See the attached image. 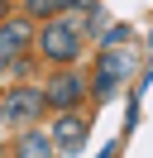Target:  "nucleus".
Returning a JSON list of instances; mask_svg holds the SVG:
<instances>
[{
  "label": "nucleus",
  "instance_id": "2",
  "mask_svg": "<svg viewBox=\"0 0 153 158\" xmlns=\"http://www.w3.org/2000/svg\"><path fill=\"white\" fill-rule=\"evenodd\" d=\"M43 110H48L43 106V86H14L10 96H0V125L24 129V125H34Z\"/></svg>",
  "mask_w": 153,
  "mask_h": 158
},
{
  "label": "nucleus",
  "instance_id": "5",
  "mask_svg": "<svg viewBox=\"0 0 153 158\" xmlns=\"http://www.w3.org/2000/svg\"><path fill=\"white\" fill-rule=\"evenodd\" d=\"M29 39H34L29 15H24V19H5V24H0V67H10V58H19V53H24Z\"/></svg>",
  "mask_w": 153,
  "mask_h": 158
},
{
  "label": "nucleus",
  "instance_id": "4",
  "mask_svg": "<svg viewBox=\"0 0 153 158\" xmlns=\"http://www.w3.org/2000/svg\"><path fill=\"white\" fill-rule=\"evenodd\" d=\"M48 134H53V148H57V153H81L91 125H86V115H76V110H57V120H53Z\"/></svg>",
  "mask_w": 153,
  "mask_h": 158
},
{
  "label": "nucleus",
  "instance_id": "7",
  "mask_svg": "<svg viewBox=\"0 0 153 158\" xmlns=\"http://www.w3.org/2000/svg\"><path fill=\"white\" fill-rule=\"evenodd\" d=\"M14 153H19V158H53L57 148H53V134H43V129H24V139L14 144Z\"/></svg>",
  "mask_w": 153,
  "mask_h": 158
},
{
  "label": "nucleus",
  "instance_id": "3",
  "mask_svg": "<svg viewBox=\"0 0 153 158\" xmlns=\"http://www.w3.org/2000/svg\"><path fill=\"white\" fill-rule=\"evenodd\" d=\"M81 101H86V77L62 62V72H53V77L43 81V106L48 110H72V106H81Z\"/></svg>",
  "mask_w": 153,
  "mask_h": 158
},
{
  "label": "nucleus",
  "instance_id": "10",
  "mask_svg": "<svg viewBox=\"0 0 153 158\" xmlns=\"http://www.w3.org/2000/svg\"><path fill=\"white\" fill-rule=\"evenodd\" d=\"M62 5H67V10H72V15H86V19H91V15H96V0H62Z\"/></svg>",
  "mask_w": 153,
  "mask_h": 158
},
{
  "label": "nucleus",
  "instance_id": "8",
  "mask_svg": "<svg viewBox=\"0 0 153 158\" xmlns=\"http://www.w3.org/2000/svg\"><path fill=\"white\" fill-rule=\"evenodd\" d=\"M67 5L62 0H24V15L29 19H53V15H62Z\"/></svg>",
  "mask_w": 153,
  "mask_h": 158
},
{
  "label": "nucleus",
  "instance_id": "6",
  "mask_svg": "<svg viewBox=\"0 0 153 158\" xmlns=\"http://www.w3.org/2000/svg\"><path fill=\"white\" fill-rule=\"evenodd\" d=\"M96 72H105L115 86H124V81L134 77V53L124 48V43H120V53H115V48H105V53H101V62H96Z\"/></svg>",
  "mask_w": 153,
  "mask_h": 158
},
{
  "label": "nucleus",
  "instance_id": "9",
  "mask_svg": "<svg viewBox=\"0 0 153 158\" xmlns=\"http://www.w3.org/2000/svg\"><path fill=\"white\" fill-rule=\"evenodd\" d=\"M96 39H101V48H120V43H129V24H105Z\"/></svg>",
  "mask_w": 153,
  "mask_h": 158
},
{
  "label": "nucleus",
  "instance_id": "1",
  "mask_svg": "<svg viewBox=\"0 0 153 158\" xmlns=\"http://www.w3.org/2000/svg\"><path fill=\"white\" fill-rule=\"evenodd\" d=\"M81 48H86V15L62 10V15H53V19L38 29V53H43L53 67L76 62V58H81Z\"/></svg>",
  "mask_w": 153,
  "mask_h": 158
}]
</instances>
